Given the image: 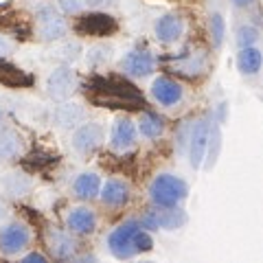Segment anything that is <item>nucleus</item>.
Listing matches in <instances>:
<instances>
[{
  "mask_svg": "<svg viewBox=\"0 0 263 263\" xmlns=\"http://www.w3.org/2000/svg\"><path fill=\"white\" fill-rule=\"evenodd\" d=\"M24 261H46V259H44L40 252H31V254H27V257H24Z\"/></svg>",
  "mask_w": 263,
  "mask_h": 263,
  "instance_id": "nucleus-36",
  "label": "nucleus"
},
{
  "mask_svg": "<svg viewBox=\"0 0 263 263\" xmlns=\"http://www.w3.org/2000/svg\"><path fill=\"white\" fill-rule=\"evenodd\" d=\"M48 248L53 250L55 257L68 259V257H72V252H75V241H72L66 233L51 230V233H48Z\"/></svg>",
  "mask_w": 263,
  "mask_h": 263,
  "instance_id": "nucleus-23",
  "label": "nucleus"
},
{
  "mask_svg": "<svg viewBox=\"0 0 263 263\" xmlns=\"http://www.w3.org/2000/svg\"><path fill=\"white\" fill-rule=\"evenodd\" d=\"M77 31L81 35L103 37V35H110V33L117 31V20L108 13H88L84 18H79Z\"/></svg>",
  "mask_w": 263,
  "mask_h": 263,
  "instance_id": "nucleus-9",
  "label": "nucleus"
},
{
  "mask_svg": "<svg viewBox=\"0 0 263 263\" xmlns=\"http://www.w3.org/2000/svg\"><path fill=\"white\" fill-rule=\"evenodd\" d=\"M84 117H86L84 105H79L75 101H64L62 99V103L53 108V121H55V125L62 129L77 127L79 123L84 121Z\"/></svg>",
  "mask_w": 263,
  "mask_h": 263,
  "instance_id": "nucleus-11",
  "label": "nucleus"
},
{
  "mask_svg": "<svg viewBox=\"0 0 263 263\" xmlns=\"http://www.w3.org/2000/svg\"><path fill=\"white\" fill-rule=\"evenodd\" d=\"M156 60L147 51H129L121 62V68L132 77H147L154 72Z\"/></svg>",
  "mask_w": 263,
  "mask_h": 263,
  "instance_id": "nucleus-12",
  "label": "nucleus"
},
{
  "mask_svg": "<svg viewBox=\"0 0 263 263\" xmlns=\"http://www.w3.org/2000/svg\"><path fill=\"white\" fill-rule=\"evenodd\" d=\"M141 230V221H123L121 226H117L110 233L108 237V248L117 259H129L136 254L134 248V239H136V233Z\"/></svg>",
  "mask_w": 263,
  "mask_h": 263,
  "instance_id": "nucleus-3",
  "label": "nucleus"
},
{
  "mask_svg": "<svg viewBox=\"0 0 263 263\" xmlns=\"http://www.w3.org/2000/svg\"><path fill=\"white\" fill-rule=\"evenodd\" d=\"M99 189H101V182L95 174H81L77 176L75 184H72V191L79 200H92V197L99 195Z\"/></svg>",
  "mask_w": 263,
  "mask_h": 263,
  "instance_id": "nucleus-22",
  "label": "nucleus"
},
{
  "mask_svg": "<svg viewBox=\"0 0 263 263\" xmlns=\"http://www.w3.org/2000/svg\"><path fill=\"white\" fill-rule=\"evenodd\" d=\"M90 99L97 105L108 108H143V95L125 79L119 77H95L88 86Z\"/></svg>",
  "mask_w": 263,
  "mask_h": 263,
  "instance_id": "nucleus-1",
  "label": "nucleus"
},
{
  "mask_svg": "<svg viewBox=\"0 0 263 263\" xmlns=\"http://www.w3.org/2000/svg\"><path fill=\"white\" fill-rule=\"evenodd\" d=\"M186 191L189 189L184 184V180H180L171 174L156 176L149 184V197L158 206H178L186 197Z\"/></svg>",
  "mask_w": 263,
  "mask_h": 263,
  "instance_id": "nucleus-2",
  "label": "nucleus"
},
{
  "mask_svg": "<svg viewBox=\"0 0 263 263\" xmlns=\"http://www.w3.org/2000/svg\"><path fill=\"white\" fill-rule=\"evenodd\" d=\"M209 134H211V121L209 119H200L191 123V132H189V162L191 167L197 169L204 162V154H206V145H209Z\"/></svg>",
  "mask_w": 263,
  "mask_h": 263,
  "instance_id": "nucleus-6",
  "label": "nucleus"
},
{
  "mask_svg": "<svg viewBox=\"0 0 263 263\" xmlns=\"http://www.w3.org/2000/svg\"><path fill=\"white\" fill-rule=\"evenodd\" d=\"M79 55H81V44L75 42V40H72V42H64L55 51V57H57V60H62L64 64H70V62L79 60Z\"/></svg>",
  "mask_w": 263,
  "mask_h": 263,
  "instance_id": "nucleus-27",
  "label": "nucleus"
},
{
  "mask_svg": "<svg viewBox=\"0 0 263 263\" xmlns=\"http://www.w3.org/2000/svg\"><path fill=\"white\" fill-rule=\"evenodd\" d=\"M77 90V75H75V70L70 68L68 64H64L60 66V68H55L51 75H48L46 79V92L48 97H53V99H68L72 92Z\"/></svg>",
  "mask_w": 263,
  "mask_h": 263,
  "instance_id": "nucleus-7",
  "label": "nucleus"
},
{
  "mask_svg": "<svg viewBox=\"0 0 263 263\" xmlns=\"http://www.w3.org/2000/svg\"><path fill=\"white\" fill-rule=\"evenodd\" d=\"M110 145L114 152H127L136 145V125L129 119H119L112 127Z\"/></svg>",
  "mask_w": 263,
  "mask_h": 263,
  "instance_id": "nucleus-13",
  "label": "nucleus"
},
{
  "mask_svg": "<svg viewBox=\"0 0 263 263\" xmlns=\"http://www.w3.org/2000/svg\"><path fill=\"white\" fill-rule=\"evenodd\" d=\"M176 70L182 72L186 77L202 75V72L206 70V55L204 53H186L182 60L176 62Z\"/></svg>",
  "mask_w": 263,
  "mask_h": 263,
  "instance_id": "nucleus-21",
  "label": "nucleus"
},
{
  "mask_svg": "<svg viewBox=\"0 0 263 263\" xmlns=\"http://www.w3.org/2000/svg\"><path fill=\"white\" fill-rule=\"evenodd\" d=\"M103 143V127L99 123H84L77 125L75 134H72V147L79 154H92L97 147Z\"/></svg>",
  "mask_w": 263,
  "mask_h": 263,
  "instance_id": "nucleus-8",
  "label": "nucleus"
},
{
  "mask_svg": "<svg viewBox=\"0 0 263 263\" xmlns=\"http://www.w3.org/2000/svg\"><path fill=\"white\" fill-rule=\"evenodd\" d=\"M233 3H235L237 7H248V5L254 3V0H233Z\"/></svg>",
  "mask_w": 263,
  "mask_h": 263,
  "instance_id": "nucleus-37",
  "label": "nucleus"
},
{
  "mask_svg": "<svg viewBox=\"0 0 263 263\" xmlns=\"http://www.w3.org/2000/svg\"><path fill=\"white\" fill-rule=\"evenodd\" d=\"M29 230L22 224H9L0 230V250L5 254H18L27 248Z\"/></svg>",
  "mask_w": 263,
  "mask_h": 263,
  "instance_id": "nucleus-10",
  "label": "nucleus"
},
{
  "mask_svg": "<svg viewBox=\"0 0 263 263\" xmlns=\"http://www.w3.org/2000/svg\"><path fill=\"white\" fill-rule=\"evenodd\" d=\"M189 132H191V123H182V125H180V129H178V141H176V145H178V149L182 152L184 147H186V143H189Z\"/></svg>",
  "mask_w": 263,
  "mask_h": 263,
  "instance_id": "nucleus-32",
  "label": "nucleus"
},
{
  "mask_svg": "<svg viewBox=\"0 0 263 263\" xmlns=\"http://www.w3.org/2000/svg\"><path fill=\"white\" fill-rule=\"evenodd\" d=\"M136 129L141 132L145 138H158L164 132V123H162V119L158 117V114L145 112V114H141V119H138Z\"/></svg>",
  "mask_w": 263,
  "mask_h": 263,
  "instance_id": "nucleus-25",
  "label": "nucleus"
},
{
  "mask_svg": "<svg viewBox=\"0 0 263 263\" xmlns=\"http://www.w3.org/2000/svg\"><path fill=\"white\" fill-rule=\"evenodd\" d=\"M7 215H9V211H7V204L0 200V224H3V221L7 219Z\"/></svg>",
  "mask_w": 263,
  "mask_h": 263,
  "instance_id": "nucleus-35",
  "label": "nucleus"
},
{
  "mask_svg": "<svg viewBox=\"0 0 263 263\" xmlns=\"http://www.w3.org/2000/svg\"><path fill=\"white\" fill-rule=\"evenodd\" d=\"M186 224V213L178 206H160L156 211H147L141 217V228L149 230H176Z\"/></svg>",
  "mask_w": 263,
  "mask_h": 263,
  "instance_id": "nucleus-5",
  "label": "nucleus"
},
{
  "mask_svg": "<svg viewBox=\"0 0 263 263\" xmlns=\"http://www.w3.org/2000/svg\"><path fill=\"white\" fill-rule=\"evenodd\" d=\"M152 95L162 105H176L182 101V86L169 77H158L152 84Z\"/></svg>",
  "mask_w": 263,
  "mask_h": 263,
  "instance_id": "nucleus-14",
  "label": "nucleus"
},
{
  "mask_svg": "<svg viewBox=\"0 0 263 263\" xmlns=\"http://www.w3.org/2000/svg\"><path fill=\"white\" fill-rule=\"evenodd\" d=\"M35 24H37L40 37L46 40V42H57V40H62L66 35V31H68V24L62 18V13L51 5L37 7Z\"/></svg>",
  "mask_w": 263,
  "mask_h": 263,
  "instance_id": "nucleus-4",
  "label": "nucleus"
},
{
  "mask_svg": "<svg viewBox=\"0 0 263 263\" xmlns=\"http://www.w3.org/2000/svg\"><path fill=\"white\" fill-rule=\"evenodd\" d=\"M99 193H101L103 204H108V206H123L129 200V184L123 180H108L99 189Z\"/></svg>",
  "mask_w": 263,
  "mask_h": 263,
  "instance_id": "nucleus-16",
  "label": "nucleus"
},
{
  "mask_svg": "<svg viewBox=\"0 0 263 263\" xmlns=\"http://www.w3.org/2000/svg\"><path fill=\"white\" fill-rule=\"evenodd\" d=\"M60 7H62V11H64V13L75 15V13H81V11H84L86 3H84V0H60Z\"/></svg>",
  "mask_w": 263,
  "mask_h": 263,
  "instance_id": "nucleus-31",
  "label": "nucleus"
},
{
  "mask_svg": "<svg viewBox=\"0 0 263 263\" xmlns=\"http://www.w3.org/2000/svg\"><path fill=\"white\" fill-rule=\"evenodd\" d=\"M154 31H156V37H158L160 42H176L184 31V22L180 15L167 13V15H162V18H158Z\"/></svg>",
  "mask_w": 263,
  "mask_h": 263,
  "instance_id": "nucleus-15",
  "label": "nucleus"
},
{
  "mask_svg": "<svg viewBox=\"0 0 263 263\" xmlns=\"http://www.w3.org/2000/svg\"><path fill=\"white\" fill-rule=\"evenodd\" d=\"M224 33H226L224 18H221L219 13H213V15H211V35H213V44L219 46L221 40H224Z\"/></svg>",
  "mask_w": 263,
  "mask_h": 263,
  "instance_id": "nucleus-29",
  "label": "nucleus"
},
{
  "mask_svg": "<svg viewBox=\"0 0 263 263\" xmlns=\"http://www.w3.org/2000/svg\"><path fill=\"white\" fill-rule=\"evenodd\" d=\"M237 66L243 75H257L261 68V51L257 46H243L237 57Z\"/></svg>",
  "mask_w": 263,
  "mask_h": 263,
  "instance_id": "nucleus-24",
  "label": "nucleus"
},
{
  "mask_svg": "<svg viewBox=\"0 0 263 263\" xmlns=\"http://www.w3.org/2000/svg\"><path fill=\"white\" fill-rule=\"evenodd\" d=\"M66 224H68V228L72 230V233H81V235H88L92 233L95 226H97V217L95 213L90 209H72L68 213V219H66Z\"/></svg>",
  "mask_w": 263,
  "mask_h": 263,
  "instance_id": "nucleus-17",
  "label": "nucleus"
},
{
  "mask_svg": "<svg viewBox=\"0 0 263 263\" xmlns=\"http://www.w3.org/2000/svg\"><path fill=\"white\" fill-rule=\"evenodd\" d=\"M3 189L5 193H9L13 197H24L31 193L33 180L27 174H22V171H11V174H7L3 178Z\"/></svg>",
  "mask_w": 263,
  "mask_h": 263,
  "instance_id": "nucleus-20",
  "label": "nucleus"
},
{
  "mask_svg": "<svg viewBox=\"0 0 263 263\" xmlns=\"http://www.w3.org/2000/svg\"><path fill=\"white\" fill-rule=\"evenodd\" d=\"M110 57H112L110 44H95L88 48V64L92 66V68H99V66H103L105 62H110Z\"/></svg>",
  "mask_w": 263,
  "mask_h": 263,
  "instance_id": "nucleus-26",
  "label": "nucleus"
},
{
  "mask_svg": "<svg viewBox=\"0 0 263 263\" xmlns=\"http://www.w3.org/2000/svg\"><path fill=\"white\" fill-rule=\"evenodd\" d=\"M22 154V138L18 132L0 127V160H13Z\"/></svg>",
  "mask_w": 263,
  "mask_h": 263,
  "instance_id": "nucleus-19",
  "label": "nucleus"
},
{
  "mask_svg": "<svg viewBox=\"0 0 263 263\" xmlns=\"http://www.w3.org/2000/svg\"><path fill=\"white\" fill-rule=\"evenodd\" d=\"M257 40H259V31L254 29V27H241L239 31H237V44H239L241 48L243 46H254L257 44Z\"/></svg>",
  "mask_w": 263,
  "mask_h": 263,
  "instance_id": "nucleus-28",
  "label": "nucleus"
},
{
  "mask_svg": "<svg viewBox=\"0 0 263 263\" xmlns=\"http://www.w3.org/2000/svg\"><path fill=\"white\" fill-rule=\"evenodd\" d=\"M0 84L9 86V88H24L31 84V75L0 57Z\"/></svg>",
  "mask_w": 263,
  "mask_h": 263,
  "instance_id": "nucleus-18",
  "label": "nucleus"
},
{
  "mask_svg": "<svg viewBox=\"0 0 263 263\" xmlns=\"http://www.w3.org/2000/svg\"><path fill=\"white\" fill-rule=\"evenodd\" d=\"M84 3H86L88 7H92V9H101V7H108V5H112L114 0H84Z\"/></svg>",
  "mask_w": 263,
  "mask_h": 263,
  "instance_id": "nucleus-34",
  "label": "nucleus"
},
{
  "mask_svg": "<svg viewBox=\"0 0 263 263\" xmlns=\"http://www.w3.org/2000/svg\"><path fill=\"white\" fill-rule=\"evenodd\" d=\"M11 53H13V42L0 33V57H9Z\"/></svg>",
  "mask_w": 263,
  "mask_h": 263,
  "instance_id": "nucleus-33",
  "label": "nucleus"
},
{
  "mask_svg": "<svg viewBox=\"0 0 263 263\" xmlns=\"http://www.w3.org/2000/svg\"><path fill=\"white\" fill-rule=\"evenodd\" d=\"M134 248H136V252H149L154 248V239L149 237V233H145V230H138L136 239H134Z\"/></svg>",
  "mask_w": 263,
  "mask_h": 263,
  "instance_id": "nucleus-30",
  "label": "nucleus"
}]
</instances>
